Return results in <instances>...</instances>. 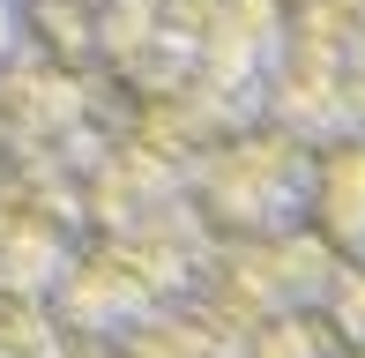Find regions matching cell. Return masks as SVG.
Here are the masks:
<instances>
[{
    "label": "cell",
    "mask_w": 365,
    "mask_h": 358,
    "mask_svg": "<svg viewBox=\"0 0 365 358\" xmlns=\"http://www.w3.org/2000/svg\"><path fill=\"white\" fill-rule=\"evenodd\" d=\"M306 209H313V224H321L343 254H365V142L336 150L328 165H313Z\"/></svg>",
    "instance_id": "cell-1"
}]
</instances>
